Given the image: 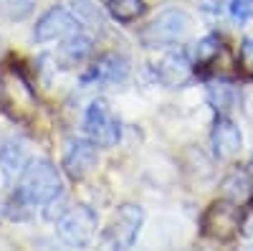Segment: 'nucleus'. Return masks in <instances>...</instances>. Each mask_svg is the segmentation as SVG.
<instances>
[{
  "label": "nucleus",
  "instance_id": "aec40b11",
  "mask_svg": "<svg viewBox=\"0 0 253 251\" xmlns=\"http://www.w3.org/2000/svg\"><path fill=\"white\" fill-rule=\"evenodd\" d=\"M241 61H243V66L253 69V38H246V41H243V49H241Z\"/></svg>",
  "mask_w": 253,
  "mask_h": 251
},
{
  "label": "nucleus",
  "instance_id": "dca6fc26",
  "mask_svg": "<svg viewBox=\"0 0 253 251\" xmlns=\"http://www.w3.org/2000/svg\"><path fill=\"white\" fill-rule=\"evenodd\" d=\"M107 8H109L112 18L119 20V23H134L147 10L144 0H107Z\"/></svg>",
  "mask_w": 253,
  "mask_h": 251
},
{
  "label": "nucleus",
  "instance_id": "5701e85b",
  "mask_svg": "<svg viewBox=\"0 0 253 251\" xmlns=\"http://www.w3.org/2000/svg\"><path fill=\"white\" fill-rule=\"evenodd\" d=\"M5 213V205H0V216H3Z\"/></svg>",
  "mask_w": 253,
  "mask_h": 251
},
{
  "label": "nucleus",
  "instance_id": "423d86ee",
  "mask_svg": "<svg viewBox=\"0 0 253 251\" xmlns=\"http://www.w3.org/2000/svg\"><path fill=\"white\" fill-rule=\"evenodd\" d=\"M144 223V211L134 203H124L117 208V213L107 228V234H104V241L114 249H129L137 236H139V228Z\"/></svg>",
  "mask_w": 253,
  "mask_h": 251
},
{
  "label": "nucleus",
  "instance_id": "6ab92c4d",
  "mask_svg": "<svg viewBox=\"0 0 253 251\" xmlns=\"http://www.w3.org/2000/svg\"><path fill=\"white\" fill-rule=\"evenodd\" d=\"M228 8H230V15H233L236 20L253 18V0H230Z\"/></svg>",
  "mask_w": 253,
  "mask_h": 251
},
{
  "label": "nucleus",
  "instance_id": "6e6552de",
  "mask_svg": "<svg viewBox=\"0 0 253 251\" xmlns=\"http://www.w3.org/2000/svg\"><path fill=\"white\" fill-rule=\"evenodd\" d=\"M79 18L69 13L66 8H48L43 15L38 18L33 28V38L38 44H48V41H63L66 36L79 31Z\"/></svg>",
  "mask_w": 253,
  "mask_h": 251
},
{
  "label": "nucleus",
  "instance_id": "9b49d317",
  "mask_svg": "<svg viewBox=\"0 0 253 251\" xmlns=\"http://www.w3.org/2000/svg\"><path fill=\"white\" fill-rule=\"evenodd\" d=\"M129 74V61L122 53H104L101 58H96V64L81 76L84 84L89 81H104V84H117L124 81Z\"/></svg>",
  "mask_w": 253,
  "mask_h": 251
},
{
  "label": "nucleus",
  "instance_id": "2eb2a0df",
  "mask_svg": "<svg viewBox=\"0 0 253 251\" xmlns=\"http://www.w3.org/2000/svg\"><path fill=\"white\" fill-rule=\"evenodd\" d=\"M223 193L228 201H233V203H243L251 193H253V183L248 178L246 170H236V173H230L223 183Z\"/></svg>",
  "mask_w": 253,
  "mask_h": 251
},
{
  "label": "nucleus",
  "instance_id": "4468645a",
  "mask_svg": "<svg viewBox=\"0 0 253 251\" xmlns=\"http://www.w3.org/2000/svg\"><path fill=\"white\" fill-rule=\"evenodd\" d=\"M208 101L215 112L225 114L238 104V92L228 81H213V84H208Z\"/></svg>",
  "mask_w": 253,
  "mask_h": 251
},
{
  "label": "nucleus",
  "instance_id": "0eeeda50",
  "mask_svg": "<svg viewBox=\"0 0 253 251\" xmlns=\"http://www.w3.org/2000/svg\"><path fill=\"white\" fill-rule=\"evenodd\" d=\"M99 145L94 140H84V137H71L66 142V148H63V170H66L74 180H81L86 178L96 162H99V152H96Z\"/></svg>",
  "mask_w": 253,
  "mask_h": 251
},
{
  "label": "nucleus",
  "instance_id": "f3484780",
  "mask_svg": "<svg viewBox=\"0 0 253 251\" xmlns=\"http://www.w3.org/2000/svg\"><path fill=\"white\" fill-rule=\"evenodd\" d=\"M33 10V0H0V13L8 20H23Z\"/></svg>",
  "mask_w": 253,
  "mask_h": 251
},
{
  "label": "nucleus",
  "instance_id": "a211bd4d",
  "mask_svg": "<svg viewBox=\"0 0 253 251\" xmlns=\"http://www.w3.org/2000/svg\"><path fill=\"white\" fill-rule=\"evenodd\" d=\"M218 51H220V41H218V36H205V38H200L198 44H195L193 56H195L198 64H205V61H210L213 56H218Z\"/></svg>",
  "mask_w": 253,
  "mask_h": 251
},
{
  "label": "nucleus",
  "instance_id": "39448f33",
  "mask_svg": "<svg viewBox=\"0 0 253 251\" xmlns=\"http://www.w3.org/2000/svg\"><path fill=\"white\" fill-rule=\"evenodd\" d=\"M241 208L233 201H218L205 211L203 216V234L208 239H218V241H228L238 234L241 228Z\"/></svg>",
  "mask_w": 253,
  "mask_h": 251
},
{
  "label": "nucleus",
  "instance_id": "1a4fd4ad",
  "mask_svg": "<svg viewBox=\"0 0 253 251\" xmlns=\"http://www.w3.org/2000/svg\"><path fill=\"white\" fill-rule=\"evenodd\" d=\"M155 76L162 87L180 89L193 79V64H190V58L185 53H167L155 66Z\"/></svg>",
  "mask_w": 253,
  "mask_h": 251
},
{
  "label": "nucleus",
  "instance_id": "f257e3e1",
  "mask_svg": "<svg viewBox=\"0 0 253 251\" xmlns=\"http://www.w3.org/2000/svg\"><path fill=\"white\" fill-rule=\"evenodd\" d=\"M61 193H63V180L56 165L48 160H31L18 178L15 193L5 205V213L15 221L31 218L36 205H48L58 201Z\"/></svg>",
  "mask_w": 253,
  "mask_h": 251
},
{
  "label": "nucleus",
  "instance_id": "7ed1b4c3",
  "mask_svg": "<svg viewBox=\"0 0 253 251\" xmlns=\"http://www.w3.org/2000/svg\"><path fill=\"white\" fill-rule=\"evenodd\" d=\"M96 213L89 205H71L56 221V236L66 246H86L96 234Z\"/></svg>",
  "mask_w": 253,
  "mask_h": 251
},
{
  "label": "nucleus",
  "instance_id": "412c9836",
  "mask_svg": "<svg viewBox=\"0 0 253 251\" xmlns=\"http://www.w3.org/2000/svg\"><path fill=\"white\" fill-rule=\"evenodd\" d=\"M241 228H243V234H246L248 239H253V211L243 213V218H241Z\"/></svg>",
  "mask_w": 253,
  "mask_h": 251
},
{
  "label": "nucleus",
  "instance_id": "ddd939ff",
  "mask_svg": "<svg viewBox=\"0 0 253 251\" xmlns=\"http://www.w3.org/2000/svg\"><path fill=\"white\" fill-rule=\"evenodd\" d=\"M28 152L26 148L20 142L15 140H8L0 145V170H3V178L10 183L15 178H20V173L26 170V165H28Z\"/></svg>",
  "mask_w": 253,
  "mask_h": 251
},
{
  "label": "nucleus",
  "instance_id": "4be33fe9",
  "mask_svg": "<svg viewBox=\"0 0 253 251\" xmlns=\"http://www.w3.org/2000/svg\"><path fill=\"white\" fill-rule=\"evenodd\" d=\"M243 109H246L248 117H253V89H248V92L243 94Z\"/></svg>",
  "mask_w": 253,
  "mask_h": 251
},
{
  "label": "nucleus",
  "instance_id": "f8f14e48",
  "mask_svg": "<svg viewBox=\"0 0 253 251\" xmlns=\"http://www.w3.org/2000/svg\"><path fill=\"white\" fill-rule=\"evenodd\" d=\"M91 51H94V41H91L86 33L76 31V33H71V36L63 38V44L58 46V64H61L63 69L76 66V64H81V61L86 58Z\"/></svg>",
  "mask_w": 253,
  "mask_h": 251
},
{
  "label": "nucleus",
  "instance_id": "f03ea898",
  "mask_svg": "<svg viewBox=\"0 0 253 251\" xmlns=\"http://www.w3.org/2000/svg\"><path fill=\"white\" fill-rule=\"evenodd\" d=\"M187 31H190V15L182 8H167L142 31L139 38L147 49H162L177 44Z\"/></svg>",
  "mask_w": 253,
  "mask_h": 251
},
{
  "label": "nucleus",
  "instance_id": "20e7f679",
  "mask_svg": "<svg viewBox=\"0 0 253 251\" xmlns=\"http://www.w3.org/2000/svg\"><path fill=\"white\" fill-rule=\"evenodd\" d=\"M84 130L99 148H114L122 137V124L104 99H94L84 114Z\"/></svg>",
  "mask_w": 253,
  "mask_h": 251
},
{
  "label": "nucleus",
  "instance_id": "9d476101",
  "mask_svg": "<svg viewBox=\"0 0 253 251\" xmlns=\"http://www.w3.org/2000/svg\"><path fill=\"white\" fill-rule=\"evenodd\" d=\"M210 142H213L215 157H220V160H233V157L241 152L243 137H241V130H238L230 119L218 117L215 124H213V132H210Z\"/></svg>",
  "mask_w": 253,
  "mask_h": 251
}]
</instances>
